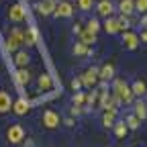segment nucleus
I'll use <instances>...</instances> for the list:
<instances>
[{"mask_svg": "<svg viewBox=\"0 0 147 147\" xmlns=\"http://www.w3.org/2000/svg\"><path fill=\"white\" fill-rule=\"evenodd\" d=\"M113 94L119 98V102H125L129 104L133 100V92H131V86H129L125 80H115V86H113Z\"/></svg>", "mask_w": 147, "mask_h": 147, "instance_id": "nucleus-1", "label": "nucleus"}, {"mask_svg": "<svg viewBox=\"0 0 147 147\" xmlns=\"http://www.w3.org/2000/svg\"><path fill=\"white\" fill-rule=\"evenodd\" d=\"M21 45H23V31L21 29H12L10 35H8V39H6V51L14 53Z\"/></svg>", "mask_w": 147, "mask_h": 147, "instance_id": "nucleus-2", "label": "nucleus"}, {"mask_svg": "<svg viewBox=\"0 0 147 147\" xmlns=\"http://www.w3.org/2000/svg\"><path fill=\"white\" fill-rule=\"evenodd\" d=\"M6 139L12 143V145H18L23 139H25V129L21 125H10L6 129Z\"/></svg>", "mask_w": 147, "mask_h": 147, "instance_id": "nucleus-3", "label": "nucleus"}, {"mask_svg": "<svg viewBox=\"0 0 147 147\" xmlns=\"http://www.w3.org/2000/svg\"><path fill=\"white\" fill-rule=\"evenodd\" d=\"M6 16H8V21H12V23H23L25 18H27V10H25L23 4H12L8 8Z\"/></svg>", "mask_w": 147, "mask_h": 147, "instance_id": "nucleus-4", "label": "nucleus"}, {"mask_svg": "<svg viewBox=\"0 0 147 147\" xmlns=\"http://www.w3.org/2000/svg\"><path fill=\"white\" fill-rule=\"evenodd\" d=\"M80 80H82V86H86V88H94L96 86V82H98V67H88L82 76H80Z\"/></svg>", "mask_w": 147, "mask_h": 147, "instance_id": "nucleus-5", "label": "nucleus"}, {"mask_svg": "<svg viewBox=\"0 0 147 147\" xmlns=\"http://www.w3.org/2000/svg\"><path fill=\"white\" fill-rule=\"evenodd\" d=\"M43 125L47 129H55V127H59V115L55 113V110L47 108L45 113H43Z\"/></svg>", "mask_w": 147, "mask_h": 147, "instance_id": "nucleus-6", "label": "nucleus"}, {"mask_svg": "<svg viewBox=\"0 0 147 147\" xmlns=\"http://www.w3.org/2000/svg\"><path fill=\"white\" fill-rule=\"evenodd\" d=\"M55 6H57V0H41L39 4H35L37 12H39V14H43V16H47V14H53Z\"/></svg>", "mask_w": 147, "mask_h": 147, "instance_id": "nucleus-7", "label": "nucleus"}, {"mask_svg": "<svg viewBox=\"0 0 147 147\" xmlns=\"http://www.w3.org/2000/svg\"><path fill=\"white\" fill-rule=\"evenodd\" d=\"M96 12L100 14V16H110L115 12V2L113 0H98V4H96Z\"/></svg>", "mask_w": 147, "mask_h": 147, "instance_id": "nucleus-8", "label": "nucleus"}, {"mask_svg": "<svg viewBox=\"0 0 147 147\" xmlns=\"http://www.w3.org/2000/svg\"><path fill=\"white\" fill-rule=\"evenodd\" d=\"M74 14V8H71V4L69 2H59L57 6H55V10H53V16H57V18H69Z\"/></svg>", "mask_w": 147, "mask_h": 147, "instance_id": "nucleus-9", "label": "nucleus"}, {"mask_svg": "<svg viewBox=\"0 0 147 147\" xmlns=\"http://www.w3.org/2000/svg\"><path fill=\"white\" fill-rule=\"evenodd\" d=\"M37 41H39V33H37L35 27H29L27 31H23V43L25 45H37Z\"/></svg>", "mask_w": 147, "mask_h": 147, "instance_id": "nucleus-10", "label": "nucleus"}, {"mask_svg": "<svg viewBox=\"0 0 147 147\" xmlns=\"http://www.w3.org/2000/svg\"><path fill=\"white\" fill-rule=\"evenodd\" d=\"M123 43H125V47L127 49H137V45H139V37L135 35V33H131V31H125V35H123Z\"/></svg>", "mask_w": 147, "mask_h": 147, "instance_id": "nucleus-11", "label": "nucleus"}, {"mask_svg": "<svg viewBox=\"0 0 147 147\" xmlns=\"http://www.w3.org/2000/svg\"><path fill=\"white\" fill-rule=\"evenodd\" d=\"M14 80H16L18 86H27V84L31 82V71H29L27 67H18L16 74H14Z\"/></svg>", "mask_w": 147, "mask_h": 147, "instance_id": "nucleus-12", "label": "nucleus"}, {"mask_svg": "<svg viewBox=\"0 0 147 147\" xmlns=\"http://www.w3.org/2000/svg\"><path fill=\"white\" fill-rule=\"evenodd\" d=\"M119 10L125 16H131L135 12V0H119Z\"/></svg>", "mask_w": 147, "mask_h": 147, "instance_id": "nucleus-13", "label": "nucleus"}, {"mask_svg": "<svg viewBox=\"0 0 147 147\" xmlns=\"http://www.w3.org/2000/svg\"><path fill=\"white\" fill-rule=\"evenodd\" d=\"M104 29L108 35H115L121 31V23H119V18H113V16H106V21H104Z\"/></svg>", "mask_w": 147, "mask_h": 147, "instance_id": "nucleus-14", "label": "nucleus"}, {"mask_svg": "<svg viewBox=\"0 0 147 147\" xmlns=\"http://www.w3.org/2000/svg\"><path fill=\"white\" fill-rule=\"evenodd\" d=\"M115 76V65L113 63H104L100 69H98V80H110V78H113Z\"/></svg>", "mask_w": 147, "mask_h": 147, "instance_id": "nucleus-15", "label": "nucleus"}, {"mask_svg": "<svg viewBox=\"0 0 147 147\" xmlns=\"http://www.w3.org/2000/svg\"><path fill=\"white\" fill-rule=\"evenodd\" d=\"M29 61H31V55L27 51H14V63L18 67H27Z\"/></svg>", "mask_w": 147, "mask_h": 147, "instance_id": "nucleus-16", "label": "nucleus"}, {"mask_svg": "<svg viewBox=\"0 0 147 147\" xmlns=\"http://www.w3.org/2000/svg\"><path fill=\"white\" fill-rule=\"evenodd\" d=\"M29 108H31V104H29L25 98H21V100L12 102V110H14L16 115H27V113H29Z\"/></svg>", "mask_w": 147, "mask_h": 147, "instance_id": "nucleus-17", "label": "nucleus"}, {"mask_svg": "<svg viewBox=\"0 0 147 147\" xmlns=\"http://www.w3.org/2000/svg\"><path fill=\"white\" fill-rule=\"evenodd\" d=\"M131 92H133V96H143L147 92V82L145 80H135L133 86H131Z\"/></svg>", "mask_w": 147, "mask_h": 147, "instance_id": "nucleus-18", "label": "nucleus"}, {"mask_svg": "<svg viewBox=\"0 0 147 147\" xmlns=\"http://www.w3.org/2000/svg\"><path fill=\"white\" fill-rule=\"evenodd\" d=\"M10 108H12L10 96L6 94V92H2V90H0V113H8Z\"/></svg>", "mask_w": 147, "mask_h": 147, "instance_id": "nucleus-19", "label": "nucleus"}, {"mask_svg": "<svg viewBox=\"0 0 147 147\" xmlns=\"http://www.w3.org/2000/svg\"><path fill=\"white\" fill-rule=\"evenodd\" d=\"M80 43H84V45H94V43H96V35L84 29V31L80 33Z\"/></svg>", "mask_w": 147, "mask_h": 147, "instance_id": "nucleus-20", "label": "nucleus"}, {"mask_svg": "<svg viewBox=\"0 0 147 147\" xmlns=\"http://www.w3.org/2000/svg\"><path fill=\"white\" fill-rule=\"evenodd\" d=\"M135 117H137L139 121H143V119L147 117V104H145L143 100H137V102H135Z\"/></svg>", "mask_w": 147, "mask_h": 147, "instance_id": "nucleus-21", "label": "nucleus"}, {"mask_svg": "<svg viewBox=\"0 0 147 147\" xmlns=\"http://www.w3.org/2000/svg\"><path fill=\"white\" fill-rule=\"evenodd\" d=\"M71 51H74V55H78V57H84V55H90V49H88V45H84V43H76L71 47Z\"/></svg>", "mask_w": 147, "mask_h": 147, "instance_id": "nucleus-22", "label": "nucleus"}, {"mask_svg": "<svg viewBox=\"0 0 147 147\" xmlns=\"http://www.w3.org/2000/svg\"><path fill=\"white\" fill-rule=\"evenodd\" d=\"M115 117H117L115 110H106L104 117H102V125H104V127H113V125H115Z\"/></svg>", "mask_w": 147, "mask_h": 147, "instance_id": "nucleus-23", "label": "nucleus"}, {"mask_svg": "<svg viewBox=\"0 0 147 147\" xmlns=\"http://www.w3.org/2000/svg\"><path fill=\"white\" fill-rule=\"evenodd\" d=\"M37 84H39V88H41V90H49L53 82H51V78L47 76V74H41L39 80H37Z\"/></svg>", "mask_w": 147, "mask_h": 147, "instance_id": "nucleus-24", "label": "nucleus"}, {"mask_svg": "<svg viewBox=\"0 0 147 147\" xmlns=\"http://www.w3.org/2000/svg\"><path fill=\"white\" fill-rule=\"evenodd\" d=\"M125 125H127V129H139V125H141V121L135 117V115H129L127 119H125Z\"/></svg>", "mask_w": 147, "mask_h": 147, "instance_id": "nucleus-25", "label": "nucleus"}, {"mask_svg": "<svg viewBox=\"0 0 147 147\" xmlns=\"http://www.w3.org/2000/svg\"><path fill=\"white\" fill-rule=\"evenodd\" d=\"M127 131H129V129H127L125 121H123V123H115V135H117L119 139H123V137L127 135Z\"/></svg>", "mask_w": 147, "mask_h": 147, "instance_id": "nucleus-26", "label": "nucleus"}, {"mask_svg": "<svg viewBox=\"0 0 147 147\" xmlns=\"http://www.w3.org/2000/svg\"><path fill=\"white\" fill-rule=\"evenodd\" d=\"M98 29H100V23L96 21V18H90V21L86 23V31H90V33H98Z\"/></svg>", "mask_w": 147, "mask_h": 147, "instance_id": "nucleus-27", "label": "nucleus"}, {"mask_svg": "<svg viewBox=\"0 0 147 147\" xmlns=\"http://www.w3.org/2000/svg\"><path fill=\"white\" fill-rule=\"evenodd\" d=\"M78 6H80V10H92L94 0H78Z\"/></svg>", "mask_w": 147, "mask_h": 147, "instance_id": "nucleus-28", "label": "nucleus"}, {"mask_svg": "<svg viewBox=\"0 0 147 147\" xmlns=\"http://www.w3.org/2000/svg\"><path fill=\"white\" fill-rule=\"evenodd\" d=\"M119 23H121V31H127L129 27H131V21H129V16H125V14L119 16Z\"/></svg>", "mask_w": 147, "mask_h": 147, "instance_id": "nucleus-29", "label": "nucleus"}, {"mask_svg": "<svg viewBox=\"0 0 147 147\" xmlns=\"http://www.w3.org/2000/svg\"><path fill=\"white\" fill-rule=\"evenodd\" d=\"M135 10L147 14V0H135Z\"/></svg>", "mask_w": 147, "mask_h": 147, "instance_id": "nucleus-30", "label": "nucleus"}, {"mask_svg": "<svg viewBox=\"0 0 147 147\" xmlns=\"http://www.w3.org/2000/svg\"><path fill=\"white\" fill-rule=\"evenodd\" d=\"M86 102V96L82 94V92H76V94H74V104H76V106H82Z\"/></svg>", "mask_w": 147, "mask_h": 147, "instance_id": "nucleus-31", "label": "nucleus"}, {"mask_svg": "<svg viewBox=\"0 0 147 147\" xmlns=\"http://www.w3.org/2000/svg\"><path fill=\"white\" fill-rule=\"evenodd\" d=\"M108 100H110V96H108V92H102L100 94V106L106 110V106H108Z\"/></svg>", "mask_w": 147, "mask_h": 147, "instance_id": "nucleus-32", "label": "nucleus"}, {"mask_svg": "<svg viewBox=\"0 0 147 147\" xmlns=\"http://www.w3.org/2000/svg\"><path fill=\"white\" fill-rule=\"evenodd\" d=\"M71 88L76 90V92H80V88H82V80H80V78H74V80H71Z\"/></svg>", "mask_w": 147, "mask_h": 147, "instance_id": "nucleus-33", "label": "nucleus"}, {"mask_svg": "<svg viewBox=\"0 0 147 147\" xmlns=\"http://www.w3.org/2000/svg\"><path fill=\"white\" fill-rule=\"evenodd\" d=\"M94 102H96V92H92L86 96V104H94Z\"/></svg>", "mask_w": 147, "mask_h": 147, "instance_id": "nucleus-34", "label": "nucleus"}, {"mask_svg": "<svg viewBox=\"0 0 147 147\" xmlns=\"http://www.w3.org/2000/svg\"><path fill=\"white\" fill-rule=\"evenodd\" d=\"M139 41H141V43H147V29H145V31L141 33V37H139Z\"/></svg>", "mask_w": 147, "mask_h": 147, "instance_id": "nucleus-35", "label": "nucleus"}, {"mask_svg": "<svg viewBox=\"0 0 147 147\" xmlns=\"http://www.w3.org/2000/svg\"><path fill=\"white\" fill-rule=\"evenodd\" d=\"M80 113H82L80 106H74V108H71V115H80Z\"/></svg>", "mask_w": 147, "mask_h": 147, "instance_id": "nucleus-36", "label": "nucleus"}, {"mask_svg": "<svg viewBox=\"0 0 147 147\" xmlns=\"http://www.w3.org/2000/svg\"><path fill=\"white\" fill-rule=\"evenodd\" d=\"M82 31H84V29H82V27H80V25H74V33H78V35H80V33H82Z\"/></svg>", "mask_w": 147, "mask_h": 147, "instance_id": "nucleus-37", "label": "nucleus"}, {"mask_svg": "<svg viewBox=\"0 0 147 147\" xmlns=\"http://www.w3.org/2000/svg\"><path fill=\"white\" fill-rule=\"evenodd\" d=\"M141 25H143V27H147V14H145V16L141 18Z\"/></svg>", "mask_w": 147, "mask_h": 147, "instance_id": "nucleus-38", "label": "nucleus"}]
</instances>
